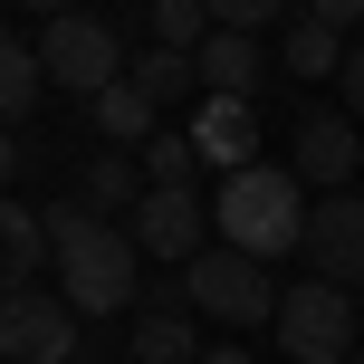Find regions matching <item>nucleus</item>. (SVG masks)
I'll return each mask as SVG.
<instances>
[{"label":"nucleus","instance_id":"obj_5","mask_svg":"<svg viewBox=\"0 0 364 364\" xmlns=\"http://www.w3.org/2000/svg\"><path fill=\"white\" fill-rule=\"evenodd\" d=\"M182 297H192V316H220V326H259V316L278 307L269 269H259L250 250H230V240H211V250L182 259Z\"/></svg>","mask_w":364,"mask_h":364},{"label":"nucleus","instance_id":"obj_1","mask_svg":"<svg viewBox=\"0 0 364 364\" xmlns=\"http://www.w3.org/2000/svg\"><path fill=\"white\" fill-rule=\"evenodd\" d=\"M48 259H58V297H68L77 316H125L134 307V269H144V250H134L125 220L106 211H48Z\"/></svg>","mask_w":364,"mask_h":364},{"label":"nucleus","instance_id":"obj_14","mask_svg":"<svg viewBox=\"0 0 364 364\" xmlns=\"http://www.w3.org/2000/svg\"><path fill=\"white\" fill-rule=\"evenodd\" d=\"M87 115H96V134H106V144H115V154H144V144H154V106H144V96H134V87H125V77H115V87H106V96H96V106H87Z\"/></svg>","mask_w":364,"mask_h":364},{"label":"nucleus","instance_id":"obj_6","mask_svg":"<svg viewBox=\"0 0 364 364\" xmlns=\"http://www.w3.org/2000/svg\"><path fill=\"white\" fill-rule=\"evenodd\" d=\"M77 326L87 316L58 288H10L0 297V364H77Z\"/></svg>","mask_w":364,"mask_h":364},{"label":"nucleus","instance_id":"obj_7","mask_svg":"<svg viewBox=\"0 0 364 364\" xmlns=\"http://www.w3.org/2000/svg\"><path fill=\"white\" fill-rule=\"evenodd\" d=\"M134 250L144 259H164V269H182L192 250H211V201L192 192V182H144L134 192Z\"/></svg>","mask_w":364,"mask_h":364},{"label":"nucleus","instance_id":"obj_2","mask_svg":"<svg viewBox=\"0 0 364 364\" xmlns=\"http://www.w3.org/2000/svg\"><path fill=\"white\" fill-rule=\"evenodd\" d=\"M297 230H307V182H297L288 164H240V173H220V192H211V240H230V250H250V259H288Z\"/></svg>","mask_w":364,"mask_h":364},{"label":"nucleus","instance_id":"obj_8","mask_svg":"<svg viewBox=\"0 0 364 364\" xmlns=\"http://www.w3.org/2000/svg\"><path fill=\"white\" fill-rule=\"evenodd\" d=\"M297 250H307V269L326 278V288H364V192H326V201H307Z\"/></svg>","mask_w":364,"mask_h":364},{"label":"nucleus","instance_id":"obj_20","mask_svg":"<svg viewBox=\"0 0 364 364\" xmlns=\"http://www.w3.org/2000/svg\"><path fill=\"white\" fill-rule=\"evenodd\" d=\"M192 173H201L192 134H154V144H144V182H192Z\"/></svg>","mask_w":364,"mask_h":364},{"label":"nucleus","instance_id":"obj_10","mask_svg":"<svg viewBox=\"0 0 364 364\" xmlns=\"http://www.w3.org/2000/svg\"><path fill=\"white\" fill-rule=\"evenodd\" d=\"M182 134H192V154H201V164H220V173L259 164V115H250V96H201Z\"/></svg>","mask_w":364,"mask_h":364},{"label":"nucleus","instance_id":"obj_27","mask_svg":"<svg viewBox=\"0 0 364 364\" xmlns=\"http://www.w3.org/2000/svg\"><path fill=\"white\" fill-rule=\"evenodd\" d=\"M77 364H96V355H77Z\"/></svg>","mask_w":364,"mask_h":364},{"label":"nucleus","instance_id":"obj_19","mask_svg":"<svg viewBox=\"0 0 364 364\" xmlns=\"http://www.w3.org/2000/svg\"><path fill=\"white\" fill-rule=\"evenodd\" d=\"M201 38H211L201 0H154V48H201Z\"/></svg>","mask_w":364,"mask_h":364},{"label":"nucleus","instance_id":"obj_12","mask_svg":"<svg viewBox=\"0 0 364 364\" xmlns=\"http://www.w3.org/2000/svg\"><path fill=\"white\" fill-rule=\"evenodd\" d=\"M192 355H201V326H192V297H182V288H164L154 307H134L125 364H192Z\"/></svg>","mask_w":364,"mask_h":364},{"label":"nucleus","instance_id":"obj_9","mask_svg":"<svg viewBox=\"0 0 364 364\" xmlns=\"http://www.w3.org/2000/svg\"><path fill=\"white\" fill-rule=\"evenodd\" d=\"M364 164V144H355V115H336V106H316V115H297L288 125V173L297 182H316V192H346Z\"/></svg>","mask_w":364,"mask_h":364},{"label":"nucleus","instance_id":"obj_24","mask_svg":"<svg viewBox=\"0 0 364 364\" xmlns=\"http://www.w3.org/2000/svg\"><path fill=\"white\" fill-rule=\"evenodd\" d=\"M336 77H346V106L364 115V48H346V68H336Z\"/></svg>","mask_w":364,"mask_h":364},{"label":"nucleus","instance_id":"obj_4","mask_svg":"<svg viewBox=\"0 0 364 364\" xmlns=\"http://www.w3.org/2000/svg\"><path fill=\"white\" fill-rule=\"evenodd\" d=\"M269 326L288 346V364H355V288H326V278L278 288Z\"/></svg>","mask_w":364,"mask_h":364},{"label":"nucleus","instance_id":"obj_13","mask_svg":"<svg viewBox=\"0 0 364 364\" xmlns=\"http://www.w3.org/2000/svg\"><path fill=\"white\" fill-rule=\"evenodd\" d=\"M38 259H48V220H38V211H19V201L0 192V297H10V288H29V278H38Z\"/></svg>","mask_w":364,"mask_h":364},{"label":"nucleus","instance_id":"obj_15","mask_svg":"<svg viewBox=\"0 0 364 364\" xmlns=\"http://www.w3.org/2000/svg\"><path fill=\"white\" fill-rule=\"evenodd\" d=\"M125 87L144 96V106H173V96H192L201 77H192V48H144V58H125Z\"/></svg>","mask_w":364,"mask_h":364},{"label":"nucleus","instance_id":"obj_21","mask_svg":"<svg viewBox=\"0 0 364 364\" xmlns=\"http://www.w3.org/2000/svg\"><path fill=\"white\" fill-rule=\"evenodd\" d=\"M201 10H211V29H269V19H288V0H201Z\"/></svg>","mask_w":364,"mask_h":364},{"label":"nucleus","instance_id":"obj_3","mask_svg":"<svg viewBox=\"0 0 364 364\" xmlns=\"http://www.w3.org/2000/svg\"><path fill=\"white\" fill-rule=\"evenodd\" d=\"M29 48H38V77H48L58 96H87V106L115 87V77H125V38H115L106 19H87V10L48 19V29H38Z\"/></svg>","mask_w":364,"mask_h":364},{"label":"nucleus","instance_id":"obj_26","mask_svg":"<svg viewBox=\"0 0 364 364\" xmlns=\"http://www.w3.org/2000/svg\"><path fill=\"white\" fill-rule=\"evenodd\" d=\"M19 10H38V19H68V10H77V0H19Z\"/></svg>","mask_w":364,"mask_h":364},{"label":"nucleus","instance_id":"obj_16","mask_svg":"<svg viewBox=\"0 0 364 364\" xmlns=\"http://www.w3.org/2000/svg\"><path fill=\"white\" fill-rule=\"evenodd\" d=\"M38 87H48V77H38V48L0 29V125H19V115L38 106Z\"/></svg>","mask_w":364,"mask_h":364},{"label":"nucleus","instance_id":"obj_28","mask_svg":"<svg viewBox=\"0 0 364 364\" xmlns=\"http://www.w3.org/2000/svg\"><path fill=\"white\" fill-rule=\"evenodd\" d=\"M355 364H364V355H355Z\"/></svg>","mask_w":364,"mask_h":364},{"label":"nucleus","instance_id":"obj_25","mask_svg":"<svg viewBox=\"0 0 364 364\" xmlns=\"http://www.w3.org/2000/svg\"><path fill=\"white\" fill-rule=\"evenodd\" d=\"M192 364H259V355H240V346H201Z\"/></svg>","mask_w":364,"mask_h":364},{"label":"nucleus","instance_id":"obj_17","mask_svg":"<svg viewBox=\"0 0 364 364\" xmlns=\"http://www.w3.org/2000/svg\"><path fill=\"white\" fill-rule=\"evenodd\" d=\"M336 68H346V38L326 19H297L288 29V77H336Z\"/></svg>","mask_w":364,"mask_h":364},{"label":"nucleus","instance_id":"obj_23","mask_svg":"<svg viewBox=\"0 0 364 364\" xmlns=\"http://www.w3.org/2000/svg\"><path fill=\"white\" fill-rule=\"evenodd\" d=\"M19 164H29V144H19V134L0 125V192H10V182H19Z\"/></svg>","mask_w":364,"mask_h":364},{"label":"nucleus","instance_id":"obj_11","mask_svg":"<svg viewBox=\"0 0 364 364\" xmlns=\"http://www.w3.org/2000/svg\"><path fill=\"white\" fill-rule=\"evenodd\" d=\"M192 77H201V96H250L259 106V87H269V48H259L250 29H211L192 48Z\"/></svg>","mask_w":364,"mask_h":364},{"label":"nucleus","instance_id":"obj_22","mask_svg":"<svg viewBox=\"0 0 364 364\" xmlns=\"http://www.w3.org/2000/svg\"><path fill=\"white\" fill-rule=\"evenodd\" d=\"M307 19H326V29H336V38H346V29H355V19H364V0H307Z\"/></svg>","mask_w":364,"mask_h":364},{"label":"nucleus","instance_id":"obj_18","mask_svg":"<svg viewBox=\"0 0 364 364\" xmlns=\"http://www.w3.org/2000/svg\"><path fill=\"white\" fill-rule=\"evenodd\" d=\"M125 201H134V154H96V164H87V211H125Z\"/></svg>","mask_w":364,"mask_h":364}]
</instances>
